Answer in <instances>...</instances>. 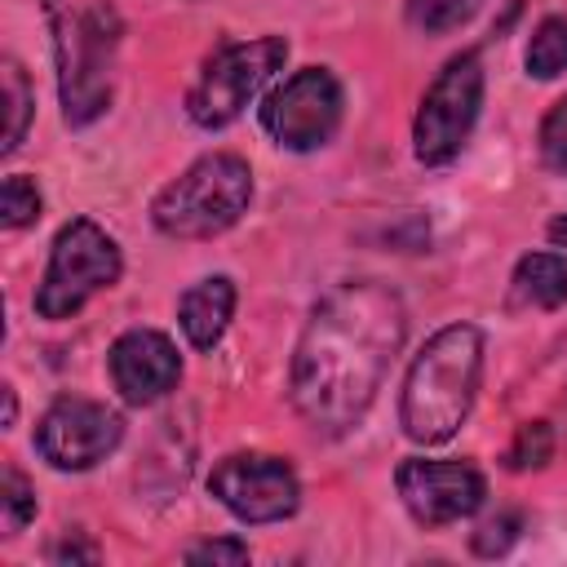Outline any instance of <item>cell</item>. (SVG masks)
<instances>
[{
	"label": "cell",
	"instance_id": "6da1fadb",
	"mask_svg": "<svg viewBox=\"0 0 567 567\" xmlns=\"http://www.w3.org/2000/svg\"><path fill=\"white\" fill-rule=\"evenodd\" d=\"M408 337L403 297L381 279L337 284L306 319L288 394L297 416L319 434H346L372 408Z\"/></svg>",
	"mask_w": 567,
	"mask_h": 567
},
{
	"label": "cell",
	"instance_id": "7a4b0ae2",
	"mask_svg": "<svg viewBox=\"0 0 567 567\" xmlns=\"http://www.w3.org/2000/svg\"><path fill=\"white\" fill-rule=\"evenodd\" d=\"M478 377H483V332L474 323L439 328L408 368L403 399H399L403 434L425 447L447 443L474 408Z\"/></svg>",
	"mask_w": 567,
	"mask_h": 567
},
{
	"label": "cell",
	"instance_id": "3957f363",
	"mask_svg": "<svg viewBox=\"0 0 567 567\" xmlns=\"http://www.w3.org/2000/svg\"><path fill=\"white\" fill-rule=\"evenodd\" d=\"M252 204V168L230 151L199 155L182 177H173L155 204L151 221L168 239H213L230 230Z\"/></svg>",
	"mask_w": 567,
	"mask_h": 567
},
{
	"label": "cell",
	"instance_id": "277c9868",
	"mask_svg": "<svg viewBox=\"0 0 567 567\" xmlns=\"http://www.w3.org/2000/svg\"><path fill=\"white\" fill-rule=\"evenodd\" d=\"M53 27L62 115L71 128H84L111 102V53L120 40V18L106 4H93L84 13H53Z\"/></svg>",
	"mask_w": 567,
	"mask_h": 567
},
{
	"label": "cell",
	"instance_id": "5b68a950",
	"mask_svg": "<svg viewBox=\"0 0 567 567\" xmlns=\"http://www.w3.org/2000/svg\"><path fill=\"white\" fill-rule=\"evenodd\" d=\"M120 244L89 217H75L58 230L49 248L44 279L35 288V315L40 319H71L93 292L111 288L120 279Z\"/></svg>",
	"mask_w": 567,
	"mask_h": 567
},
{
	"label": "cell",
	"instance_id": "8992f818",
	"mask_svg": "<svg viewBox=\"0 0 567 567\" xmlns=\"http://www.w3.org/2000/svg\"><path fill=\"white\" fill-rule=\"evenodd\" d=\"M288 58V40L284 35H261V40H239V44H221L199 80L186 93V115L199 128H226L244 115V106L257 97V89L284 66Z\"/></svg>",
	"mask_w": 567,
	"mask_h": 567
},
{
	"label": "cell",
	"instance_id": "52a82bcc",
	"mask_svg": "<svg viewBox=\"0 0 567 567\" xmlns=\"http://www.w3.org/2000/svg\"><path fill=\"white\" fill-rule=\"evenodd\" d=\"M483 111V58L474 49L443 62L434 84L425 89L416 120H412V151L421 164L439 168L461 155V146L474 133V120Z\"/></svg>",
	"mask_w": 567,
	"mask_h": 567
},
{
	"label": "cell",
	"instance_id": "ba28073f",
	"mask_svg": "<svg viewBox=\"0 0 567 567\" xmlns=\"http://www.w3.org/2000/svg\"><path fill=\"white\" fill-rule=\"evenodd\" d=\"M341 84L328 66H301L261 106V128L284 151H319L341 128Z\"/></svg>",
	"mask_w": 567,
	"mask_h": 567
},
{
	"label": "cell",
	"instance_id": "9c48e42d",
	"mask_svg": "<svg viewBox=\"0 0 567 567\" xmlns=\"http://www.w3.org/2000/svg\"><path fill=\"white\" fill-rule=\"evenodd\" d=\"M208 492L239 518V523H279L297 514L301 483L284 456L266 452H235L213 465Z\"/></svg>",
	"mask_w": 567,
	"mask_h": 567
},
{
	"label": "cell",
	"instance_id": "30bf717a",
	"mask_svg": "<svg viewBox=\"0 0 567 567\" xmlns=\"http://www.w3.org/2000/svg\"><path fill=\"white\" fill-rule=\"evenodd\" d=\"M124 439L120 412L93 399H58L35 425V452L53 470H93Z\"/></svg>",
	"mask_w": 567,
	"mask_h": 567
},
{
	"label": "cell",
	"instance_id": "8fae6325",
	"mask_svg": "<svg viewBox=\"0 0 567 567\" xmlns=\"http://www.w3.org/2000/svg\"><path fill=\"white\" fill-rule=\"evenodd\" d=\"M394 483H399V496H403L408 514L421 527H430V532L470 518L483 505V496H487V483H483V474L470 461H425V456H412V461L399 465Z\"/></svg>",
	"mask_w": 567,
	"mask_h": 567
},
{
	"label": "cell",
	"instance_id": "7c38bea8",
	"mask_svg": "<svg viewBox=\"0 0 567 567\" xmlns=\"http://www.w3.org/2000/svg\"><path fill=\"white\" fill-rule=\"evenodd\" d=\"M106 363H111V381H115L120 399L133 408L164 399L182 377L177 346L155 328H128L124 337H115Z\"/></svg>",
	"mask_w": 567,
	"mask_h": 567
},
{
	"label": "cell",
	"instance_id": "4fadbf2b",
	"mask_svg": "<svg viewBox=\"0 0 567 567\" xmlns=\"http://www.w3.org/2000/svg\"><path fill=\"white\" fill-rule=\"evenodd\" d=\"M230 315H235V284H230L226 275L199 279V284L186 288L182 301H177V323H182V332H186V341H190L195 350H213V346L221 341Z\"/></svg>",
	"mask_w": 567,
	"mask_h": 567
},
{
	"label": "cell",
	"instance_id": "5bb4252c",
	"mask_svg": "<svg viewBox=\"0 0 567 567\" xmlns=\"http://www.w3.org/2000/svg\"><path fill=\"white\" fill-rule=\"evenodd\" d=\"M509 301L523 310H558L567 301V257L527 252L509 275Z\"/></svg>",
	"mask_w": 567,
	"mask_h": 567
},
{
	"label": "cell",
	"instance_id": "9a60e30c",
	"mask_svg": "<svg viewBox=\"0 0 567 567\" xmlns=\"http://www.w3.org/2000/svg\"><path fill=\"white\" fill-rule=\"evenodd\" d=\"M523 62H527V75H536V80L563 75L567 71V18H545L527 40Z\"/></svg>",
	"mask_w": 567,
	"mask_h": 567
},
{
	"label": "cell",
	"instance_id": "2e32d148",
	"mask_svg": "<svg viewBox=\"0 0 567 567\" xmlns=\"http://www.w3.org/2000/svg\"><path fill=\"white\" fill-rule=\"evenodd\" d=\"M483 0H403V13H408V27L425 31V35H443L461 22H470L478 13Z\"/></svg>",
	"mask_w": 567,
	"mask_h": 567
},
{
	"label": "cell",
	"instance_id": "e0dca14e",
	"mask_svg": "<svg viewBox=\"0 0 567 567\" xmlns=\"http://www.w3.org/2000/svg\"><path fill=\"white\" fill-rule=\"evenodd\" d=\"M0 80H4V102H9V128H4V146H0V151L9 155V151H18V146H22V137H27V120H31L35 97H31V84H27L22 66H18L13 58H4Z\"/></svg>",
	"mask_w": 567,
	"mask_h": 567
},
{
	"label": "cell",
	"instance_id": "ac0fdd59",
	"mask_svg": "<svg viewBox=\"0 0 567 567\" xmlns=\"http://www.w3.org/2000/svg\"><path fill=\"white\" fill-rule=\"evenodd\" d=\"M35 217H40V186L27 173L4 177V186H0V226L4 230H22Z\"/></svg>",
	"mask_w": 567,
	"mask_h": 567
},
{
	"label": "cell",
	"instance_id": "d6986e66",
	"mask_svg": "<svg viewBox=\"0 0 567 567\" xmlns=\"http://www.w3.org/2000/svg\"><path fill=\"white\" fill-rule=\"evenodd\" d=\"M549 456H554V430L545 421H527L505 447V470H540Z\"/></svg>",
	"mask_w": 567,
	"mask_h": 567
},
{
	"label": "cell",
	"instance_id": "ffe728a7",
	"mask_svg": "<svg viewBox=\"0 0 567 567\" xmlns=\"http://www.w3.org/2000/svg\"><path fill=\"white\" fill-rule=\"evenodd\" d=\"M0 518H4V536H18L35 518V492L18 470L0 474Z\"/></svg>",
	"mask_w": 567,
	"mask_h": 567
},
{
	"label": "cell",
	"instance_id": "44dd1931",
	"mask_svg": "<svg viewBox=\"0 0 567 567\" xmlns=\"http://www.w3.org/2000/svg\"><path fill=\"white\" fill-rule=\"evenodd\" d=\"M540 159L549 173L567 177V97H558L540 120Z\"/></svg>",
	"mask_w": 567,
	"mask_h": 567
},
{
	"label": "cell",
	"instance_id": "7402d4cb",
	"mask_svg": "<svg viewBox=\"0 0 567 567\" xmlns=\"http://www.w3.org/2000/svg\"><path fill=\"white\" fill-rule=\"evenodd\" d=\"M518 532H523V518H518V514H496V518H487V523L474 532V554L496 558V554H505V549L518 540Z\"/></svg>",
	"mask_w": 567,
	"mask_h": 567
},
{
	"label": "cell",
	"instance_id": "603a6c76",
	"mask_svg": "<svg viewBox=\"0 0 567 567\" xmlns=\"http://www.w3.org/2000/svg\"><path fill=\"white\" fill-rule=\"evenodd\" d=\"M186 563H248L244 540H199L186 549Z\"/></svg>",
	"mask_w": 567,
	"mask_h": 567
},
{
	"label": "cell",
	"instance_id": "cb8c5ba5",
	"mask_svg": "<svg viewBox=\"0 0 567 567\" xmlns=\"http://www.w3.org/2000/svg\"><path fill=\"white\" fill-rule=\"evenodd\" d=\"M49 558H53V563H97V545H89V540H80V536L71 532V536H62V540L49 549Z\"/></svg>",
	"mask_w": 567,
	"mask_h": 567
},
{
	"label": "cell",
	"instance_id": "d4e9b609",
	"mask_svg": "<svg viewBox=\"0 0 567 567\" xmlns=\"http://www.w3.org/2000/svg\"><path fill=\"white\" fill-rule=\"evenodd\" d=\"M549 239H554V244H558V248H567V213H563V217H554V221H549Z\"/></svg>",
	"mask_w": 567,
	"mask_h": 567
},
{
	"label": "cell",
	"instance_id": "484cf974",
	"mask_svg": "<svg viewBox=\"0 0 567 567\" xmlns=\"http://www.w3.org/2000/svg\"><path fill=\"white\" fill-rule=\"evenodd\" d=\"M18 416V399H13V385H4V425H13Z\"/></svg>",
	"mask_w": 567,
	"mask_h": 567
}]
</instances>
